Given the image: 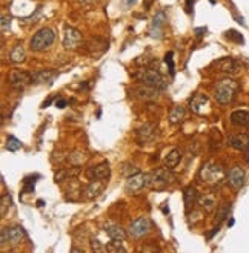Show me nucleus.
<instances>
[{
  "instance_id": "nucleus-34",
  "label": "nucleus",
  "mask_w": 249,
  "mask_h": 253,
  "mask_svg": "<svg viewBox=\"0 0 249 253\" xmlns=\"http://www.w3.org/2000/svg\"><path fill=\"white\" fill-rule=\"evenodd\" d=\"M165 62L169 67V74L171 75H174L176 74V67H174V60H172V52H168L166 57H165Z\"/></svg>"
},
{
  "instance_id": "nucleus-22",
  "label": "nucleus",
  "mask_w": 249,
  "mask_h": 253,
  "mask_svg": "<svg viewBox=\"0 0 249 253\" xmlns=\"http://www.w3.org/2000/svg\"><path fill=\"white\" fill-rule=\"evenodd\" d=\"M102 190H103V183H102V180H91V183L88 184V187L85 189L86 198H94V197H97Z\"/></svg>"
},
{
  "instance_id": "nucleus-25",
  "label": "nucleus",
  "mask_w": 249,
  "mask_h": 253,
  "mask_svg": "<svg viewBox=\"0 0 249 253\" xmlns=\"http://www.w3.org/2000/svg\"><path fill=\"white\" fill-rule=\"evenodd\" d=\"M183 198H185V204H186V207H193L194 204L197 202L198 200V192L194 186H188L185 189V193H183Z\"/></svg>"
},
{
  "instance_id": "nucleus-29",
  "label": "nucleus",
  "mask_w": 249,
  "mask_h": 253,
  "mask_svg": "<svg viewBox=\"0 0 249 253\" xmlns=\"http://www.w3.org/2000/svg\"><path fill=\"white\" fill-rule=\"evenodd\" d=\"M6 149L9 152H16L18 149H22V141L16 137H13V135H9L8 140H6Z\"/></svg>"
},
{
  "instance_id": "nucleus-10",
  "label": "nucleus",
  "mask_w": 249,
  "mask_h": 253,
  "mask_svg": "<svg viewBox=\"0 0 249 253\" xmlns=\"http://www.w3.org/2000/svg\"><path fill=\"white\" fill-rule=\"evenodd\" d=\"M151 230V221L149 218L146 217H139L132 221V224L129 227V233H131V236L134 238H142V236H145L148 235Z\"/></svg>"
},
{
  "instance_id": "nucleus-16",
  "label": "nucleus",
  "mask_w": 249,
  "mask_h": 253,
  "mask_svg": "<svg viewBox=\"0 0 249 253\" xmlns=\"http://www.w3.org/2000/svg\"><path fill=\"white\" fill-rule=\"evenodd\" d=\"M165 22H166L165 13L163 11L157 13L154 16V18H152V23H151V28H149V35L154 37V38H160L161 37V33H163Z\"/></svg>"
},
{
  "instance_id": "nucleus-7",
  "label": "nucleus",
  "mask_w": 249,
  "mask_h": 253,
  "mask_svg": "<svg viewBox=\"0 0 249 253\" xmlns=\"http://www.w3.org/2000/svg\"><path fill=\"white\" fill-rule=\"evenodd\" d=\"M174 181H176V177L174 173L169 170V168H161L151 173V186L154 187H165Z\"/></svg>"
},
{
  "instance_id": "nucleus-23",
  "label": "nucleus",
  "mask_w": 249,
  "mask_h": 253,
  "mask_svg": "<svg viewBox=\"0 0 249 253\" xmlns=\"http://www.w3.org/2000/svg\"><path fill=\"white\" fill-rule=\"evenodd\" d=\"M31 77H33V82L36 84H45V83L53 82L54 72H51V71H37V72L31 74Z\"/></svg>"
},
{
  "instance_id": "nucleus-3",
  "label": "nucleus",
  "mask_w": 249,
  "mask_h": 253,
  "mask_svg": "<svg viewBox=\"0 0 249 253\" xmlns=\"http://www.w3.org/2000/svg\"><path fill=\"white\" fill-rule=\"evenodd\" d=\"M200 178H202L206 184H209V186H213V187L222 186V183L225 180L223 168L217 163L209 161L202 168V170H200Z\"/></svg>"
},
{
  "instance_id": "nucleus-12",
  "label": "nucleus",
  "mask_w": 249,
  "mask_h": 253,
  "mask_svg": "<svg viewBox=\"0 0 249 253\" xmlns=\"http://www.w3.org/2000/svg\"><path fill=\"white\" fill-rule=\"evenodd\" d=\"M82 42V34L79 29L71 28L68 26L65 29V34H63V46L66 50H75Z\"/></svg>"
},
{
  "instance_id": "nucleus-28",
  "label": "nucleus",
  "mask_w": 249,
  "mask_h": 253,
  "mask_svg": "<svg viewBox=\"0 0 249 253\" xmlns=\"http://www.w3.org/2000/svg\"><path fill=\"white\" fill-rule=\"evenodd\" d=\"M86 153L85 152H80V151H74L68 155V163L74 164V166H80L82 163L86 161Z\"/></svg>"
},
{
  "instance_id": "nucleus-21",
  "label": "nucleus",
  "mask_w": 249,
  "mask_h": 253,
  "mask_svg": "<svg viewBox=\"0 0 249 253\" xmlns=\"http://www.w3.org/2000/svg\"><path fill=\"white\" fill-rule=\"evenodd\" d=\"M198 204L202 206V209H203L205 212L211 213V212H214L215 207H217V200H215L214 195H211V193H206V195H203V197L198 198Z\"/></svg>"
},
{
  "instance_id": "nucleus-39",
  "label": "nucleus",
  "mask_w": 249,
  "mask_h": 253,
  "mask_svg": "<svg viewBox=\"0 0 249 253\" xmlns=\"http://www.w3.org/2000/svg\"><path fill=\"white\" fill-rule=\"evenodd\" d=\"M80 3H83V5H91V3H94V2H97V0H79Z\"/></svg>"
},
{
  "instance_id": "nucleus-9",
  "label": "nucleus",
  "mask_w": 249,
  "mask_h": 253,
  "mask_svg": "<svg viewBox=\"0 0 249 253\" xmlns=\"http://www.w3.org/2000/svg\"><path fill=\"white\" fill-rule=\"evenodd\" d=\"M157 135V126L154 123H146L136 131V140L140 146L151 143Z\"/></svg>"
},
{
  "instance_id": "nucleus-15",
  "label": "nucleus",
  "mask_w": 249,
  "mask_h": 253,
  "mask_svg": "<svg viewBox=\"0 0 249 253\" xmlns=\"http://www.w3.org/2000/svg\"><path fill=\"white\" fill-rule=\"evenodd\" d=\"M228 183L229 186L235 190H240L245 184V170L238 166H234L231 170L228 172Z\"/></svg>"
},
{
  "instance_id": "nucleus-1",
  "label": "nucleus",
  "mask_w": 249,
  "mask_h": 253,
  "mask_svg": "<svg viewBox=\"0 0 249 253\" xmlns=\"http://www.w3.org/2000/svg\"><path fill=\"white\" fill-rule=\"evenodd\" d=\"M238 83L232 79H223V80H220L215 87H214V99L217 100V103L220 104H229L232 100H234V97L238 91Z\"/></svg>"
},
{
  "instance_id": "nucleus-35",
  "label": "nucleus",
  "mask_w": 249,
  "mask_h": 253,
  "mask_svg": "<svg viewBox=\"0 0 249 253\" xmlns=\"http://www.w3.org/2000/svg\"><path fill=\"white\" fill-rule=\"evenodd\" d=\"M9 26H11V17L2 16V33H3V34H5L6 31H9Z\"/></svg>"
},
{
  "instance_id": "nucleus-20",
  "label": "nucleus",
  "mask_w": 249,
  "mask_h": 253,
  "mask_svg": "<svg viewBox=\"0 0 249 253\" xmlns=\"http://www.w3.org/2000/svg\"><path fill=\"white\" fill-rule=\"evenodd\" d=\"M229 118H231V123L234 126H238V128H246V126H249V112L248 111H234Z\"/></svg>"
},
{
  "instance_id": "nucleus-6",
  "label": "nucleus",
  "mask_w": 249,
  "mask_h": 253,
  "mask_svg": "<svg viewBox=\"0 0 249 253\" xmlns=\"http://www.w3.org/2000/svg\"><path fill=\"white\" fill-rule=\"evenodd\" d=\"M151 186V173H136L128 178L126 181V190L131 193H137L142 189Z\"/></svg>"
},
{
  "instance_id": "nucleus-37",
  "label": "nucleus",
  "mask_w": 249,
  "mask_h": 253,
  "mask_svg": "<svg viewBox=\"0 0 249 253\" xmlns=\"http://www.w3.org/2000/svg\"><path fill=\"white\" fill-rule=\"evenodd\" d=\"M55 106H57V108H59V109H63L65 106H66V100H63V99H59V100L55 101Z\"/></svg>"
},
{
  "instance_id": "nucleus-27",
  "label": "nucleus",
  "mask_w": 249,
  "mask_h": 253,
  "mask_svg": "<svg viewBox=\"0 0 249 253\" xmlns=\"http://www.w3.org/2000/svg\"><path fill=\"white\" fill-rule=\"evenodd\" d=\"M183 118H185V109L181 108V106H176V108L172 109L171 114H169V123L171 124H177Z\"/></svg>"
},
{
  "instance_id": "nucleus-14",
  "label": "nucleus",
  "mask_w": 249,
  "mask_h": 253,
  "mask_svg": "<svg viewBox=\"0 0 249 253\" xmlns=\"http://www.w3.org/2000/svg\"><path fill=\"white\" fill-rule=\"evenodd\" d=\"M86 175H88L89 180H108L111 177V168H109V163L103 161L100 164H97V166H94L91 169H88V172H86Z\"/></svg>"
},
{
  "instance_id": "nucleus-8",
  "label": "nucleus",
  "mask_w": 249,
  "mask_h": 253,
  "mask_svg": "<svg viewBox=\"0 0 249 253\" xmlns=\"http://www.w3.org/2000/svg\"><path fill=\"white\" fill-rule=\"evenodd\" d=\"M9 80V86L16 91H23L25 87L30 86V83H33V77L31 74H26L23 71H13L8 77Z\"/></svg>"
},
{
  "instance_id": "nucleus-17",
  "label": "nucleus",
  "mask_w": 249,
  "mask_h": 253,
  "mask_svg": "<svg viewBox=\"0 0 249 253\" xmlns=\"http://www.w3.org/2000/svg\"><path fill=\"white\" fill-rule=\"evenodd\" d=\"M105 233L112 239V241H124L126 239V232L123 230V227L117 226V224H112V222H108V224L103 226Z\"/></svg>"
},
{
  "instance_id": "nucleus-19",
  "label": "nucleus",
  "mask_w": 249,
  "mask_h": 253,
  "mask_svg": "<svg viewBox=\"0 0 249 253\" xmlns=\"http://www.w3.org/2000/svg\"><path fill=\"white\" fill-rule=\"evenodd\" d=\"M228 143L231 148L237 149V151H245L246 148H249V138L246 135L242 134H235V135H229Z\"/></svg>"
},
{
  "instance_id": "nucleus-40",
  "label": "nucleus",
  "mask_w": 249,
  "mask_h": 253,
  "mask_svg": "<svg viewBox=\"0 0 249 253\" xmlns=\"http://www.w3.org/2000/svg\"><path fill=\"white\" fill-rule=\"evenodd\" d=\"M234 224H235V219L234 218H231V219L228 221V227H232Z\"/></svg>"
},
{
  "instance_id": "nucleus-2",
  "label": "nucleus",
  "mask_w": 249,
  "mask_h": 253,
  "mask_svg": "<svg viewBox=\"0 0 249 253\" xmlns=\"http://www.w3.org/2000/svg\"><path fill=\"white\" fill-rule=\"evenodd\" d=\"M136 79L140 83L151 86V87H156V89H159V91H165L168 87V82H166L165 77L161 75L159 71L149 69V67H143L142 71H139L136 74Z\"/></svg>"
},
{
  "instance_id": "nucleus-11",
  "label": "nucleus",
  "mask_w": 249,
  "mask_h": 253,
  "mask_svg": "<svg viewBox=\"0 0 249 253\" xmlns=\"http://www.w3.org/2000/svg\"><path fill=\"white\" fill-rule=\"evenodd\" d=\"M208 108H209V99L205 94H196L193 95V99L189 100V109L194 114L203 115L208 112Z\"/></svg>"
},
{
  "instance_id": "nucleus-26",
  "label": "nucleus",
  "mask_w": 249,
  "mask_h": 253,
  "mask_svg": "<svg viewBox=\"0 0 249 253\" xmlns=\"http://www.w3.org/2000/svg\"><path fill=\"white\" fill-rule=\"evenodd\" d=\"M181 160V153L178 149H172L168 155H166V158H165V166L172 169V168H176L177 164L180 163Z\"/></svg>"
},
{
  "instance_id": "nucleus-42",
  "label": "nucleus",
  "mask_w": 249,
  "mask_h": 253,
  "mask_svg": "<svg viewBox=\"0 0 249 253\" xmlns=\"http://www.w3.org/2000/svg\"><path fill=\"white\" fill-rule=\"evenodd\" d=\"M126 3H128V5H131V3H134V0H126Z\"/></svg>"
},
{
  "instance_id": "nucleus-24",
  "label": "nucleus",
  "mask_w": 249,
  "mask_h": 253,
  "mask_svg": "<svg viewBox=\"0 0 249 253\" xmlns=\"http://www.w3.org/2000/svg\"><path fill=\"white\" fill-rule=\"evenodd\" d=\"M25 58H26V52L22 45H16L11 50V52H9V60L13 63H22L25 62Z\"/></svg>"
},
{
  "instance_id": "nucleus-5",
  "label": "nucleus",
  "mask_w": 249,
  "mask_h": 253,
  "mask_svg": "<svg viewBox=\"0 0 249 253\" xmlns=\"http://www.w3.org/2000/svg\"><path fill=\"white\" fill-rule=\"evenodd\" d=\"M23 239H26V233L20 226L2 229V246H5V244L17 246V244H20Z\"/></svg>"
},
{
  "instance_id": "nucleus-13",
  "label": "nucleus",
  "mask_w": 249,
  "mask_h": 253,
  "mask_svg": "<svg viewBox=\"0 0 249 253\" xmlns=\"http://www.w3.org/2000/svg\"><path fill=\"white\" fill-rule=\"evenodd\" d=\"M215 66H217V69L220 72L231 74V75L238 74V72H240V69H242L240 63H238L235 58H231V57H225V58H222V60L215 62Z\"/></svg>"
},
{
  "instance_id": "nucleus-36",
  "label": "nucleus",
  "mask_w": 249,
  "mask_h": 253,
  "mask_svg": "<svg viewBox=\"0 0 249 253\" xmlns=\"http://www.w3.org/2000/svg\"><path fill=\"white\" fill-rule=\"evenodd\" d=\"M92 249L95 250V252H103V250H107V247H102L100 246V241H97V239H92Z\"/></svg>"
},
{
  "instance_id": "nucleus-30",
  "label": "nucleus",
  "mask_w": 249,
  "mask_h": 253,
  "mask_svg": "<svg viewBox=\"0 0 249 253\" xmlns=\"http://www.w3.org/2000/svg\"><path fill=\"white\" fill-rule=\"evenodd\" d=\"M139 173V168L137 166H134V164L131 163H124L122 164V175H124V177H132V175H136Z\"/></svg>"
},
{
  "instance_id": "nucleus-38",
  "label": "nucleus",
  "mask_w": 249,
  "mask_h": 253,
  "mask_svg": "<svg viewBox=\"0 0 249 253\" xmlns=\"http://www.w3.org/2000/svg\"><path fill=\"white\" fill-rule=\"evenodd\" d=\"M193 5H194V0H186V11L188 13L193 11Z\"/></svg>"
},
{
  "instance_id": "nucleus-18",
  "label": "nucleus",
  "mask_w": 249,
  "mask_h": 253,
  "mask_svg": "<svg viewBox=\"0 0 249 253\" xmlns=\"http://www.w3.org/2000/svg\"><path fill=\"white\" fill-rule=\"evenodd\" d=\"M132 92L136 94L139 99H143V100H154L157 99L159 95V89L156 87H151V86H139L136 89H132Z\"/></svg>"
},
{
  "instance_id": "nucleus-33",
  "label": "nucleus",
  "mask_w": 249,
  "mask_h": 253,
  "mask_svg": "<svg viewBox=\"0 0 249 253\" xmlns=\"http://www.w3.org/2000/svg\"><path fill=\"white\" fill-rule=\"evenodd\" d=\"M9 206H11V197H9L8 193H5V195L2 197V217H6Z\"/></svg>"
},
{
  "instance_id": "nucleus-32",
  "label": "nucleus",
  "mask_w": 249,
  "mask_h": 253,
  "mask_svg": "<svg viewBox=\"0 0 249 253\" xmlns=\"http://www.w3.org/2000/svg\"><path fill=\"white\" fill-rule=\"evenodd\" d=\"M226 38L228 40H232V42H237V43H243V37L240 33L234 31V29H231V31H226Z\"/></svg>"
},
{
  "instance_id": "nucleus-31",
  "label": "nucleus",
  "mask_w": 249,
  "mask_h": 253,
  "mask_svg": "<svg viewBox=\"0 0 249 253\" xmlns=\"http://www.w3.org/2000/svg\"><path fill=\"white\" fill-rule=\"evenodd\" d=\"M107 252H116V253H126V249L122 246V241H112L107 246Z\"/></svg>"
},
{
  "instance_id": "nucleus-4",
  "label": "nucleus",
  "mask_w": 249,
  "mask_h": 253,
  "mask_svg": "<svg viewBox=\"0 0 249 253\" xmlns=\"http://www.w3.org/2000/svg\"><path fill=\"white\" fill-rule=\"evenodd\" d=\"M55 38V34L51 28H42L39 29L31 38L30 46L33 51H43L48 46H51Z\"/></svg>"
},
{
  "instance_id": "nucleus-41",
  "label": "nucleus",
  "mask_w": 249,
  "mask_h": 253,
  "mask_svg": "<svg viewBox=\"0 0 249 253\" xmlns=\"http://www.w3.org/2000/svg\"><path fill=\"white\" fill-rule=\"evenodd\" d=\"M43 204H45V202H43V200H39V201H37V206H39V207H42Z\"/></svg>"
}]
</instances>
